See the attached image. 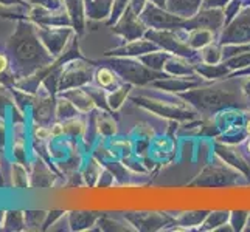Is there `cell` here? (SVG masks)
<instances>
[{
	"label": "cell",
	"mask_w": 250,
	"mask_h": 232,
	"mask_svg": "<svg viewBox=\"0 0 250 232\" xmlns=\"http://www.w3.org/2000/svg\"><path fill=\"white\" fill-rule=\"evenodd\" d=\"M214 39V33L210 28H194L188 36L187 44L193 50H202L204 47L210 45Z\"/></svg>",
	"instance_id": "cell-8"
},
{
	"label": "cell",
	"mask_w": 250,
	"mask_h": 232,
	"mask_svg": "<svg viewBox=\"0 0 250 232\" xmlns=\"http://www.w3.org/2000/svg\"><path fill=\"white\" fill-rule=\"evenodd\" d=\"M169 54L168 53H157V51H152L148 56H143L142 57V62L145 65H148L152 70H159V68H163L165 62L168 61Z\"/></svg>",
	"instance_id": "cell-13"
},
{
	"label": "cell",
	"mask_w": 250,
	"mask_h": 232,
	"mask_svg": "<svg viewBox=\"0 0 250 232\" xmlns=\"http://www.w3.org/2000/svg\"><path fill=\"white\" fill-rule=\"evenodd\" d=\"M194 70L199 73L201 76L207 77V79H216L224 74H227L230 68L226 64H202V65H194Z\"/></svg>",
	"instance_id": "cell-10"
},
{
	"label": "cell",
	"mask_w": 250,
	"mask_h": 232,
	"mask_svg": "<svg viewBox=\"0 0 250 232\" xmlns=\"http://www.w3.org/2000/svg\"><path fill=\"white\" fill-rule=\"evenodd\" d=\"M156 87H160L163 90H168V91H180V90H188L191 87H196L197 81H185V79H168V81H157L154 82Z\"/></svg>",
	"instance_id": "cell-12"
},
{
	"label": "cell",
	"mask_w": 250,
	"mask_h": 232,
	"mask_svg": "<svg viewBox=\"0 0 250 232\" xmlns=\"http://www.w3.org/2000/svg\"><path fill=\"white\" fill-rule=\"evenodd\" d=\"M115 68L125 76V79H127L129 82H134V84H146L156 77H162L160 73H157L156 70H152L148 65H142L139 62H134V61H122V62H117Z\"/></svg>",
	"instance_id": "cell-3"
},
{
	"label": "cell",
	"mask_w": 250,
	"mask_h": 232,
	"mask_svg": "<svg viewBox=\"0 0 250 232\" xmlns=\"http://www.w3.org/2000/svg\"><path fill=\"white\" fill-rule=\"evenodd\" d=\"M160 47L156 44V42H151V40H132L131 44L125 45L123 48L117 50L118 54H126V56H140L145 53H151V51H159Z\"/></svg>",
	"instance_id": "cell-7"
},
{
	"label": "cell",
	"mask_w": 250,
	"mask_h": 232,
	"mask_svg": "<svg viewBox=\"0 0 250 232\" xmlns=\"http://www.w3.org/2000/svg\"><path fill=\"white\" fill-rule=\"evenodd\" d=\"M201 53H202V61L205 64H219V61L224 56V51L213 44L204 47Z\"/></svg>",
	"instance_id": "cell-14"
},
{
	"label": "cell",
	"mask_w": 250,
	"mask_h": 232,
	"mask_svg": "<svg viewBox=\"0 0 250 232\" xmlns=\"http://www.w3.org/2000/svg\"><path fill=\"white\" fill-rule=\"evenodd\" d=\"M36 135L39 136V138H47V136H48L50 133L45 130V128H39V130L36 132Z\"/></svg>",
	"instance_id": "cell-20"
},
{
	"label": "cell",
	"mask_w": 250,
	"mask_h": 232,
	"mask_svg": "<svg viewBox=\"0 0 250 232\" xmlns=\"http://www.w3.org/2000/svg\"><path fill=\"white\" fill-rule=\"evenodd\" d=\"M143 3H145V0H132V6L135 8V10H142V6H143Z\"/></svg>",
	"instance_id": "cell-19"
},
{
	"label": "cell",
	"mask_w": 250,
	"mask_h": 232,
	"mask_svg": "<svg viewBox=\"0 0 250 232\" xmlns=\"http://www.w3.org/2000/svg\"><path fill=\"white\" fill-rule=\"evenodd\" d=\"M97 79H98L100 85H103V87H109V85H112L115 82V76L110 70H107V68H101V70L98 71Z\"/></svg>",
	"instance_id": "cell-16"
},
{
	"label": "cell",
	"mask_w": 250,
	"mask_h": 232,
	"mask_svg": "<svg viewBox=\"0 0 250 232\" xmlns=\"http://www.w3.org/2000/svg\"><path fill=\"white\" fill-rule=\"evenodd\" d=\"M154 5H157V6H165V0H152Z\"/></svg>",
	"instance_id": "cell-22"
},
{
	"label": "cell",
	"mask_w": 250,
	"mask_h": 232,
	"mask_svg": "<svg viewBox=\"0 0 250 232\" xmlns=\"http://www.w3.org/2000/svg\"><path fill=\"white\" fill-rule=\"evenodd\" d=\"M184 98L191 101V104L197 106L199 108H218L226 106L227 102H236L239 101L238 93L231 90L224 89L222 85L218 87H207V89H197L193 91H188L184 94Z\"/></svg>",
	"instance_id": "cell-1"
},
{
	"label": "cell",
	"mask_w": 250,
	"mask_h": 232,
	"mask_svg": "<svg viewBox=\"0 0 250 232\" xmlns=\"http://www.w3.org/2000/svg\"><path fill=\"white\" fill-rule=\"evenodd\" d=\"M201 0H168V10L180 14V17H193L199 10Z\"/></svg>",
	"instance_id": "cell-9"
},
{
	"label": "cell",
	"mask_w": 250,
	"mask_h": 232,
	"mask_svg": "<svg viewBox=\"0 0 250 232\" xmlns=\"http://www.w3.org/2000/svg\"><path fill=\"white\" fill-rule=\"evenodd\" d=\"M247 133H249V135H250V121H249V123H247Z\"/></svg>",
	"instance_id": "cell-23"
},
{
	"label": "cell",
	"mask_w": 250,
	"mask_h": 232,
	"mask_svg": "<svg viewBox=\"0 0 250 232\" xmlns=\"http://www.w3.org/2000/svg\"><path fill=\"white\" fill-rule=\"evenodd\" d=\"M249 150H250V143H249Z\"/></svg>",
	"instance_id": "cell-24"
},
{
	"label": "cell",
	"mask_w": 250,
	"mask_h": 232,
	"mask_svg": "<svg viewBox=\"0 0 250 232\" xmlns=\"http://www.w3.org/2000/svg\"><path fill=\"white\" fill-rule=\"evenodd\" d=\"M142 19L146 20L157 30H171L176 27H187V22H188V20L182 19L180 16H172L168 13H163L160 8H156L154 5L146 6V10L142 14Z\"/></svg>",
	"instance_id": "cell-5"
},
{
	"label": "cell",
	"mask_w": 250,
	"mask_h": 232,
	"mask_svg": "<svg viewBox=\"0 0 250 232\" xmlns=\"http://www.w3.org/2000/svg\"><path fill=\"white\" fill-rule=\"evenodd\" d=\"M241 89H243V93H244V94L250 96V79H247V81L243 84V87H241Z\"/></svg>",
	"instance_id": "cell-18"
},
{
	"label": "cell",
	"mask_w": 250,
	"mask_h": 232,
	"mask_svg": "<svg viewBox=\"0 0 250 232\" xmlns=\"http://www.w3.org/2000/svg\"><path fill=\"white\" fill-rule=\"evenodd\" d=\"M146 37L149 40L156 42L159 47L163 50H167L168 53H174L177 56H184V57H191L194 50L185 44L184 40H180L174 33H171L168 30H156V31H148L146 33Z\"/></svg>",
	"instance_id": "cell-2"
},
{
	"label": "cell",
	"mask_w": 250,
	"mask_h": 232,
	"mask_svg": "<svg viewBox=\"0 0 250 232\" xmlns=\"http://www.w3.org/2000/svg\"><path fill=\"white\" fill-rule=\"evenodd\" d=\"M129 90H131V87H129V85H126V87H122V89H118L117 91L110 93V96H109V102H110L112 108H118L120 106L123 104V101L126 99V96H127Z\"/></svg>",
	"instance_id": "cell-15"
},
{
	"label": "cell",
	"mask_w": 250,
	"mask_h": 232,
	"mask_svg": "<svg viewBox=\"0 0 250 232\" xmlns=\"http://www.w3.org/2000/svg\"><path fill=\"white\" fill-rule=\"evenodd\" d=\"M250 42V8L243 11L238 19L224 31L221 44H247Z\"/></svg>",
	"instance_id": "cell-4"
},
{
	"label": "cell",
	"mask_w": 250,
	"mask_h": 232,
	"mask_svg": "<svg viewBox=\"0 0 250 232\" xmlns=\"http://www.w3.org/2000/svg\"><path fill=\"white\" fill-rule=\"evenodd\" d=\"M239 0H233V8H236V6H239ZM233 13H235V10H230V13H229V16H227V19H231L233 17Z\"/></svg>",
	"instance_id": "cell-21"
},
{
	"label": "cell",
	"mask_w": 250,
	"mask_h": 232,
	"mask_svg": "<svg viewBox=\"0 0 250 232\" xmlns=\"http://www.w3.org/2000/svg\"><path fill=\"white\" fill-rule=\"evenodd\" d=\"M118 31L122 33L127 40H135V37H139L143 34L145 27L135 17V14L132 13V8H127L126 10V14L123 17L122 23H120Z\"/></svg>",
	"instance_id": "cell-6"
},
{
	"label": "cell",
	"mask_w": 250,
	"mask_h": 232,
	"mask_svg": "<svg viewBox=\"0 0 250 232\" xmlns=\"http://www.w3.org/2000/svg\"><path fill=\"white\" fill-rule=\"evenodd\" d=\"M163 68H165V71H167L168 74L187 76L188 73H191V71H193V68H194V67H189V64L187 65V62L182 61V59H179V57H168V61L165 62Z\"/></svg>",
	"instance_id": "cell-11"
},
{
	"label": "cell",
	"mask_w": 250,
	"mask_h": 232,
	"mask_svg": "<svg viewBox=\"0 0 250 232\" xmlns=\"http://www.w3.org/2000/svg\"><path fill=\"white\" fill-rule=\"evenodd\" d=\"M6 65H8V61H6V57L3 54H0V73L5 71L6 70Z\"/></svg>",
	"instance_id": "cell-17"
}]
</instances>
